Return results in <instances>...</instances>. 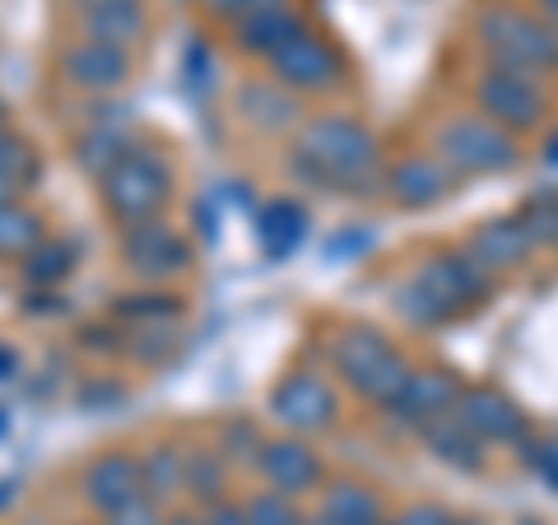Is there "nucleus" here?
I'll return each instance as SVG.
<instances>
[{"mask_svg":"<svg viewBox=\"0 0 558 525\" xmlns=\"http://www.w3.org/2000/svg\"><path fill=\"white\" fill-rule=\"evenodd\" d=\"M205 525H247V516H242V502H219V506H209Z\"/></svg>","mask_w":558,"mask_h":525,"instance_id":"obj_41","label":"nucleus"},{"mask_svg":"<svg viewBox=\"0 0 558 525\" xmlns=\"http://www.w3.org/2000/svg\"><path fill=\"white\" fill-rule=\"evenodd\" d=\"M266 65H270V75L299 98L303 94H336L344 84V57L326 38H317L312 28H303L299 38H289Z\"/></svg>","mask_w":558,"mask_h":525,"instance_id":"obj_9","label":"nucleus"},{"mask_svg":"<svg viewBox=\"0 0 558 525\" xmlns=\"http://www.w3.org/2000/svg\"><path fill=\"white\" fill-rule=\"evenodd\" d=\"M178 330L168 326H145V330H126V354L140 363V367H163L172 354H178Z\"/></svg>","mask_w":558,"mask_h":525,"instance_id":"obj_30","label":"nucleus"},{"mask_svg":"<svg viewBox=\"0 0 558 525\" xmlns=\"http://www.w3.org/2000/svg\"><path fill=\"white\" fill-rule=\"evenodd\" d=\"M80 344L89 349V354H126V330H117V326H84Z\"/></svg>","mask_w":558,"mask_h":525,"instance_id":"obj_37","label":"nucleus"},{"mask_svg":"<svg viewBox=\"0 0 558 525\" xmlns=\"http://www.w3.org/2000/svg\"><path fill=\"white\" fill-rule=\"evenodd\" d=\"M0 135H5V126H0Z\"/></svg>","mask_w":558,"mask_h":525,"instance_id":"obj_56","label":"nucleus"},{"mask_svg":"<svg viewBox=\"0 0 558 525\" xmlns=\"http://www.w3.org/2000/svg\"><path fill=\"white\" fill-rule=\"evenodd\" d=\"M242 516L247 525H303V512H299V498H284L275 488H260L242 502Z\"/></svg>","mask_w":558,"mask_h":525,"instance_id":"obj_32","label":"nucleus"},{"mask_svg":"<svg viewBox=\"0 0 558 525\" xmlns=\"http://www.w3.org/2000/svg\"><path fill=\"white\" fill-rule=\"evenodd\" d=\"M0 172H10L20 186H33V178H38V159H33V149L10 131L0 135Z\"/></svg>","mask_w":558,"mask_h":525,"instance_id":"obj_35","label":"nucleus"},{"mask_svg":"<svg viewBox=\"0 0 558 525\" xmlns=\"http://www.w3.org/2000/svg\"><path fill=\"white\" fill-rule=\"evenodd\" d=\"M451 525H484V521H451Z\"/></svg>","mask_w":558,"mask_h":525,"instance_id":"obj_52","label":"nucleus"},{"mask_svg":"<svg viewBox=\"0 0 558 525\" xmlns=\"http://www.w3.org/2000/svg\"><path fill=\"white\" fill-rule=\"evenodd\" d=\"M238 112L252 131H266V135L303 126V98L289 94L279 80H247L238 89Z\"/></svg>","mask_w":558,"mask_h":525,"instance_id":"obj_17","label":"nucleus"},{"mask_svg":"<svg viewBox=\"0 0 558 525\" xmlns=\"http://www.w3.org/2000/svg\"><path fill=\"white\" fill-rule=\"evenodd\" d=\"M451 191V168L438 154H405V159L387 163V196L400 209H428L447 200Z\"/></svg>","mask_w":558,"mask_h":525,"instance_id":"obj_15","label":"nucleus"},{"mask_svg":"<svg viewBox=\"0 0 558 525\" xmlns=\"http://www.w3.org/2000/svg\"><path fill=\"white\" fill-rule=\"evenodd\" d=\"M521 465H526V475L539 479L545 488L558 493V442H545V437H526V442L517 447Z\"/></svg>","mask_w":558,"mask_h":525,"instance_id":"obj_34","label":"nucleus"},{"mask_svg":"<svg viewBox=\"0 0 558 525\" xmlns=\"http://www.w3.org/2000/svg\"><path fill=\"white\" fill-rule=\"evenodd\" d=\"M303 525H326V521H322V516H317V521H303Z\"/></svg>","mask_w":558,"mask_h":525,"instance_id":"obj_53","label":"nucleus"},{"mask_svg":"<svg viewBox=\"0 0 558 525\" xmlns=\"http://www.w3.org/2000/svg\"><path fill=\"white\" fill-rule=\"evenodd\" d=\"M61 80L70 84V89L80 94H117L121 84L131 80V51L121 47H108V42H70L61 51Z\"/></svg>","mask_w":558,"mask_h":525,"instance_id":"obj_13","label":"nucleus"},{"mask_svg":"<svg viewBox=\"0 0 558 525\" xmlns=\"http://www.w3.org/2000/svg\"><path fill=\"white\" fill-rule=\"evenodd\" d=\"M112 317L121 321V330H145V326H168L182 317V297L168 293V289H140L117 297Z\"/></svg>","mask_w":558,"mask_h":525,"instance_id":"obj_26","label":"nucleus"},{"mask_svg":"<svg viewBox=\"0 0 558 525\" xmlns=\"http://www.w3.org/2000/svg\"><path fill=\"white\" fill-rule=\"evenodd\" d=\"M363 252H373V233H340V237L326 247L330 260H340V256H363Z\"/></svg>","mask_w":558,"mask_h":525,"instance_id":"obj_40","label":"nucleus"},{"mask_svg":"<svg viewBox=\"0 0 558 525\" xmlns=\"http://www.w3.org/2000/svg\"><path fill=\"white\" fill-rule=\"evenodd\" d=\"M517 525H545V521H535V516H521Z\"/></svg>","mask_w":558,"mask_h":525,"instance_id":"obj_51","label":"nucleus"},{"mask_svg":"<svg viewBox=\"0 0 558 525\" xmlns=\"http://www.w3.org/2000/svg\"><path fill=\"white\" fill-rule=\"evenodd\" d=\"M549 163H558V139H549V154H545Z\"/></svg>","mask_w":558,"mask_h":525,"instance_id":"obj_50","label":"nucleus"},{"mask_svg":"<svg viewBox=\"0 0 558 525\" xmlns=\"http://www.w3.org/2000/svg\"><path fill=\"white\" fill-rule=\"evenodd\" d=\"M270 414H275V424L284 428L289 437H312V432H326L340 418V395H336V387H330L322 373H307V367H299V373H289V377L275 381Z\"/></svg>","mask_w":558,"mask_h":525,"instance_id":"obj_8","label":"nucleus"},{"mask_svg":"<svg viewBox=\"0 0 558 525\" xmlns=\"http://www.w3.org/2000/svg\"><path fill=\"white\" fill-rule=\"evenodd\" d=\"M322 521L326 525H387L381 498L363 484H330L322 498Z\"/></svg>","mask_w":558,"mask_h":525,"instance_id":"obj_24","label":"nucleus"},{"mask_svg":"<svg viewBox=\"0 0 558 525\" xmlns=\"http://www.w3.org/2000/svg\"><path fill=\"white\" fill-rule=\"evenodd\" d=\"M418 437H424L428 456H438L442 465L461 469V475H484V465H488V447H484L480 437L461 424L457 414L433 418V424H428L424 432H418Z\"/></svg>","mask_w":558,"mask_h":525,"instance_id":"obj_20","label":"nucleus"},{"mask_svg":"<svg viewBox=\"0 0 558 525\" xmlns=\"http://www.w3.org/2000/svg\"><path fill=\"white\" fill-rule=\"evenodd\" d=\"M163 525H205V516H191V512H182V516H168Z\"/></svg>","mask_w":558,"mask_h":525,"instance_id":"obj_48","label":"nucleus"},{"mask_svg":"<svg viewBox=\"0 0 558 525\" xmlns=\"http://www.w3.org/2000/svg\"><path fill=\"white\" fill-rule=\"evenodd\" d=\"M117 400H121V391L117 387H89V391H80V405L84 410H102V405H117Z\"/></svg>","mask_w":558,"mask_h":525,"instance_id":"obj_43","label":"nucleus"},{"mask_svg":"<svg viewBox=\"0 0 558 525\" xmlns=\"http://www.w3.org/2000/svg\"><path fill=\"white\" fill-rule=\"evenodd\" d=\"M163 506L159 502H149V498H135L126 506H117V512L108 516V525H163Z\"/></svg>","mask_w":558,"mask_h":525,"instance_id":"obj_38","label":"nucleus"},{"mask_svg":"<svg viewBox=\"0 0 558 525\" xmlns=\"http://www.w3.org/2000/svg\"><path fill=\"white\" fill-rule=\"evenodd\" d=\"M47 237V223L28 205H0V260H24Z\"/></svg>","mask_w":558,"mask_h":525,"instance_id":"obj_29","label":"nucleus"},{"mask_svg":"<svg viewBox=\"0 0 558 525\" xmlns=\"http://www.w3.org/2000/svg\"><path fill=\"white\" fill-rule=\"evenodd\" d=\"M191 242L168 219H149L121 233V266H126L145 289H163L168 279H182L191 270Z\"/></svg>","mask_w":558,"mask_h":525,"instance_id":"obj_7","label":"nucleus"},{"mask_svg":"<svg viewBox=\"0 0 558 525\" xmlns=\"http://www.w3.org/2000/svg\"><path fill=\"white\" fill-rule=\"evenodd\" d=\"M140 484H145V498L168 506L182 493V447L172 442H154L140 451Z\"/></svg>","mask_w":558,"mask_h":525,"instance_id":"obj_25","label":"nucleus"},{"mask_svg":"<svg viewBox=\"0 0 558 525\" xmlns=\"http://www.w3.org/2000/svg\"><path fill=\"white\" fill-rule=\"evenodd\" d=\"M494 293V274H488L465 247H451L428 256L424 266L414 270V279L396 289V312L410 326H447L465 317L470 307H480L484 297Z\"/></svg>","mask_w":558,"mask_h":525,"instance_id":"obj_2","label":"nucleus"},{"mask_svg":"<svg viewBox=\"0 0 558 525\" xmlns=\"http://www.w3.org/2000/svg\"><path fill=\"white\" fill-rule=\"evenodd\" d=\"M457 395H461V381L442 373V367H428V373H418L414 367V377L405 381V391H400L387 414H391V424L396 428H410V432H424L433 418H442L457 410Z\"/></svg>","mask_w":558,"mask_h":525,"instance_id":"obj_14","label":"nucleus"},{"mask_svg":"<svg viewBox=\"0 0 558 525\" xmlns=\"http://www.w3.org/2000/svg\"><path fill=\"white\" fill-rule=\"evenodd\" d=\"M465 252L498 279V274H508V270H517V266H526V260L535 256V242H531L526 229H521V219L508 215V219L480 223V229L470 233V247H465Z\"/></svg>","mask_w":558,"mask_h":525,"instance_id":"obj_18","label":"nucleus"},{"mask_svg":"<svg viewBox=\"0 0 558 525\" xmlns=\"http://www.w3.org/2000/svg\"><path fill=\"white\" fill-rule=\"evenodd\" d=\"M20 191H24V186L14 182L10 172H0V205H14V200H20Z\"/></svg>","mask_w":558,"mask_h":525,"instance_id":"obj_45","label":"nucleus"},{"mask_svg":"<svg viewBox=\"0 0 558 525\" xmlns=\"http://www.w3.org/2000/svg\"><path fill=\"white\" fill-rule=\"evenodd\" d=\"M289 172L307 191L336 196H377L387 191V149L354 117H307L299 126V149L289 154Z\"/></svg>","mask_w":558,"mask_h":525,"instance_id":"obj_1","label":"nucleus"},{"mask_svg":"<svg viewBox=\"0 0 558 525\" xmlns=\"http://www.w3.org/2000/svg\"><path fill=\"white\" fill-rule=\"evenodd\" d=\"M303 28H307V20L293 5H270V10H260V14H252V20L238 24V47L247 51V57L270 61L275 51L289 38H299Z\"/></svg>","mask_w":558,"mask_h":525,"instance_id":"obj_21","label":"nucleus"},{"mask_svg":"<svg viewBox=\"0 0 558 525\" xmlns=\"http://www.w3.org/2000/svg\"><path fill=\"white\" fill-rule=\"evenodd\" d=\"M451 414H457L484 447H521L531 437L526 410L498 387H461L457 410Z\"/></svg>","mask_w":558,"mask_h":525,"instance_id":"obj_11","label":"nucleus"},{"mask_svg":"<svg viewBox=\"0 0 558 525\" xmlns=\"http://www.w3.org/2000/svg\"><path fill=\"white\" fill-rule=\"evenodd\" d=\"M475 94H480V112L488 121H498L508 135H531L549 117V98L539 89V80L531 75H512V70L488 65Z\"/></svg>","mask_w":558,"mask_h":525,"instance_id":"obj_10","label":"nucleus"},{"mask_svg":"<svg viewBox=\"0 0 558 525\" xmlns=\"http://www.w3.org/2000/svg\"><path fill=\"white\" fill-rule=\"evenodd\" d=\"M256 475L266 479V488L284 498H303L317 493L326 469L322 456L307 447V437H266V447L256 451Z\"/></svg>","mask_w":558,"mask_h":525,"instance_id":"obj_12","label":"nucleus"},{"mask_svg":"<svg viewBox=\"0 0 558 525\" xmlns=\"http://www.w3.org/2000/svg\"><path fill=\"white\" fill-rule=\"evenodd\" d=\"M521 229L531 233L535 247H554V237H558V196H535L521 205Z\"/></svg>","mask_w":558,"mask_h":525,"instance_id":"obj_33","label":"nucleus"},{"mask_svg":"<svg viewBox=\"0 0 558 525\" xmlns=\"http://www.w3.org/2000/svg\"><path fill=\"white\" fill-rule=\"evenodd\" d=\"M554 252H558V237H554Z\"/></svg>","mask_w":558,"mask_h":525,"instance_id":"obj_54","label":"nucleus"},{"mask_svg":"<svg viewBox=\"0 0 558 525\" xmlns=\"http://www.w3.org/2000/svg\"><path fill=\"white\" fill-rule=\"evenodd\" d=\"M438 159L461 178H498L521 163V145L484 112H461L438 131Z\"/></svg>","mask_w":558,"mask_h":525,"instance_id":"obj_6","label":"nucleus"},{"mask_svg":"<svg viewBox=\"0 0 558 525\" xmlns=\"http://www.w3.org/2000/svg\"><path fill=\"white\" fill-rule=\"evenodd\" d=\"M70 270H75V247L65 237H43L24 260H20V274L28 289H61Z\"/></svg>","mask_w":558,"mask_h":525,"instance_id":"obj_27","label":"nucleus"},{"mask_svg":"<svg viewBox=\"0 0 558 525\" xmlns=\"http://www.w3.org/2000/svg\"><path fill=\"white\" fill-rule=\"evenodd\" d=\"M98 196H102V209H108L121 229L163 219V209L172 200V163L159 149H131L126 159L98 182Z\"/></svg>","mask_w":558,"mask_h":525,"instance_id":"obj_5","label":"nucleus"},{"mask_svg":"<svg viewBox=\"0 0 558 525\" xmlns=\"http://www.w3.org/2000/svg\"><path fill=\"white\" fill-rule=\"evenodd\" d=\"M480 42L488 51L494 70H512V75H554L558 70V28L545 24L539 14L494 5L480 14Z\"/></svg>","mask_w":558,"mask_h":525,"instance_id":"obj_4","label":"nucleus"},{"mask_svg":"<svg viewBox=\"0 0 558 525\" xmlns=\"http://www.w3.org/2000/svg\"><path fill=\"white\" fill-rule=\"evenodd\" d=\"M182 493L201 502L205 512L219 502H229V461L219 447H196L182 451Z\"/></svg>","mask_w":558,"mask_h":525,"instance_id":"obj_23","label":"nucleus"},{"mask_svg":"<svg viewBox=\"0 0 558 525\" xmlns=\"http://www.w3.org/2000/svg\"><path fill=\"white\" fill-rule=\"evenodd\" d=\"M539 10H545V24L558 28V0H539Z\"/></svg>","mask_w":558,"mask_h":525,"instance_id":"obj_47","label":"nucleus"},{"mask_svg":"<svg viewBox=\"0 0 558 525\" xmlns=\"http://www.w3.org/2000/svg\"><path fill=\"white\" fill-rule=\"evenodd\" d=\"M135 145H131V135L121 131V126H108V121H94V131L89 135H80V145H75V159L84 172H94V178L102 182L108 172L126 159Z\"/></svg>","mask_w":558,"mask_h":525,"instance_id":"obj_28","label":"nucleus"},{"mask_svg":"<svg viewBox=\"0 0 558 525\" xmlns=\"http://www.w3.org/2000/svg\"><path fill=\"white\" fill-rule=\"evenodd\" d=\"M33 525H47V521H33Z\"/></svg>","mask_w":558,"mask_h":525,"instance_id":"obj_55","label":"nucleus"},{"mask_svg":"<svg viewBox=\"0 0 558 525\" xmlns=\"http://www.w3.org/2000/svg\"><path fill=\"white\" fill-rule=\"evenodd\" d=\"M145 33H149V14L140 0H112V5L80 10V38H89V42L131 51L135 42H145Z\"/></svg>","mask_w":558,"mask_h":525,"instance_id":"obj_19","label":"nucleus"},{"mask_svg":"<svg viewBox=\"0 0 558 525\" xmlns=\"http://www.w3.org/2000/svg\"><path fill=\"white\" fill-rule=\"evenodd\" d=\"M80 493L102 516H112L117 506L145 498V484H140V456H131V451H108V456H98L89 469H84Z\"/></svg>","mask_w":558,"mask_h":525,"instance_id":"obj_16","label":"nucleus"},{"mask_svg":"<svg viewBox=\"0 0 558 525\" xmlns=\"http://www.w3.org/2000/svg\"><path fill=\"white\" fill-rule=\"evenodd\" d=\"M330 363H336V377L344 387L377 410H387L414 377V363L377 326H344L330 344Z\"/></svg>","mask_w":558,"mask_h":525,"instance_id":"obj_3","label":"nucleus"},{"mask_svg":"<svg viewBox=\"0 0 558 525\" xmlns=\"http://www.w3.org/2000/svg\"><path fill=\"white\" fill-rule=\"evenodd\" d=\"M20 493H24V479H20V475H5V479H0V516H5L10 506L20 502Z\"/></svg>","mask_w":558,"mask_h":525,"instance_id":"obj_44","label":"nucleus"},{"mask_svg":"<svg viewBox=\"0 0 558 525\" xmlns=\"http://www.w3.org/2000/svg\"><path fill=\"white\" fill-rule=\"evenodd\" d=\"M256 237H260V252H266L270 260L293 256L299 252V242L307 237V209L299 200H289V196L270 200L256 215Z\"/></svg>","mask_w":558,"mask_h":525,"instance_id":"obj_22","label":"nucleus"},{"mask_svg":"<svg viewBox=\"0 0 558 525\" xmlns=\"http://www.w3.org/2000/svg\"><path fill=\"white\" fill-rule=\"evenodd\" d=\"M14 377H20V358L10 349H0V381H14Z\"/></svg>","mask_w":558,"mask_h":525,"instance_id":"obj_46","label":"nucleus"},{"mask_svg":"<svg viewBox=\"0 0 558 525\" xmlns=\"http://www.w3.org/2000/svg\"><path fill=\"white\" fill-rule=\"evenodd\" d=\"M196 233L209 242V247H215V242H219V215H215V205H196Z\"/></svg>","mask_w":558,"mask_h":525,"instance_id":"obj_42","label":"nucleus"},{"mask_svg":"<svg viewBox=\"0 0 558 525\" xmlns=\"http://www.w3.org/2000/svg\"><path fill=\"white\" fill-rule=\"evenodd\" d=\"M209 5V14L215 20H223V24H242V20H252V14H260V10H270V5H289V0H205Z\"/></svg>","mask_w":558,"mask_h":525,"instance_id":"obj_36","label":"nucleus"},{"mask_svg":"<svg viewBox=\"0 0 558 525\" xmlns=\"http://www.w3.org/2000/svg\"><path fill=\"white\" fill-rule=\"evenodd\" d=\"M457 516L447 512V506H438V502H414V506H405V512H396L387 525H451Z\"/></svg>","mask_w":558,"mask_h":525,"instance_id":"obj_39","label":"nucleus"},{"mask_svg":"<svg viewBox=\"0 0 558 525\" xmlns=\"http://www.w3.org/2000/svg\"><path fill=\"white\" fill-rule=\"evenodd\" d=\"M215 447L223 451V461H252L256 465V451L266 447V437H260V428L252 424V418H242V414H233V418H223L219 424V437H215Z\"/></svg>","mask_w":558,"mask_h":525,"instance_id":"obj_31","label":"nucleus"},{"mask_svg":"<svg viewBox=\"0 0 558 525\" xmlns=\"http://www.w3.org/2000/svg\"><path fill=\"white\" fill-rule=\"evenodd\" d=\"M94 5H112V0H75V10H94Z\"/></svg>","mask_w":558,"mask_h":525,"instance_id":"obj_49","label":"nucleus"}]
</instances>
